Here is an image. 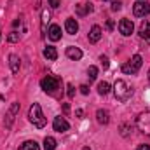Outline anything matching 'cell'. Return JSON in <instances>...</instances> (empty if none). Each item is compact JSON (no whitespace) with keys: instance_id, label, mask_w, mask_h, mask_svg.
Listing matches in <instances>:
<instances>
[{"instance_id":"cell-14","label":"cell","mask_w":150,"mask_h":150,"mask_svg":"<svg viewBox=\"0 0 150 150\" xmlns=\"http://www.w3.org/2000/svg\"><path fill=\"white\" fill-rule=\"evenodd\" d=\"M47 37L51 38L52 42H58V40L61 38V28H59L58 25H51V28H49V32H47Z\"/></svg>"},{"instance_id":"cell-5","label":"cell","mask_w":150,"mask_h":150,"mask_svg":"<svg viewBox=\"0 0 150 150\" xmlns=\"http://www.w3.org/2000/svg\"><path fill=\"white\" fill-rule=\"evenodd\" d=\"M136 127L143 134H150V112H142L136 117Z\"/></svg>"},{"instance_id":"cell-16","label":"cell","mask_w":150,"mask_h":150,"mask_svg":"<svg viewBox=\"0 0 150 150\" xmlns=\"http://www.w3.org/2000/svg\"><path fill=\"white\" fill-rule=\"evenodd\" d=\"M44 58L49 59V61H56V59H58V51H56L52 45H47V47L44 49Z\"/></svg>"},{"instance_id":"cell-37","label":"cell","mask_w":150,"mask_h":150,"mask_svg":"<svg viewBox=\"0 0 150 150\" xmlns=\"http://www.w3.org/2000/svg\"><path fill=\"white\" fill-rule=\"evenodd\" d=\"M0 37H2V33H0Z\"/></svg>"},{"instance_id":"cell-18","label":"cell","mask_w":150,"mask_h":150,"mask_svg":"<svg viewBox=\"0 0 150 150\" xmlns=\"http://www.w3.org/2000/svg\"><path fill=\"white\" fill-rule=\"evenodd\" d=\"M96 120H98L100 124H103V126L108 124V120H110V119H108V112L103 110V108H100V110L96 112Z\"/></svg>"},{"instance_id":"cell-32","label":"cell","mask_w":150,"mask_h":150,"mask_svg":"<svg viewBox=\"0 0 150 150\" xmlns=\"http://www.w3.org/2000/svg\"><path fill=\"white\" fill-rule=\"evenodd\" d=\"M80 93L82 94H89V87L87 86H80Z\"/></svg>"},{"instance_id":"cell-29","label":"cell","mask_w":150,"mask_h":150,"mask_svg":"<svg viewBox=\"0 0 150 150\" xmlns=\"http://www.w3.org/2000/svg\"><path fill=\"white\" fill-rule=\"evenodd\" d=\"M49 5H51L52 9H58V7L61 5V2H59V0H49Z\"/></svg>"},{"instance_id":"cell-3","label":"cell","mask_w":150,"mask_h":150,"mask_svg":"<svg viewBox=\"0 0 150 150\" xmlns=\"http://www.w3.org/2000/svg\"><path fill=\"white\" fill-rule=\"evenodd\" d=\"M142 65H143V59H142V56L140 54H134L127 63H124L122 65V72L127 75H134L138 74V70L142 68Z\"/></svg>"},{"instance_id":"cell-33","label":"cell","mask_w":150,"mask_h":150,"mask_svg":"<svg viewBox=\"0 0 150 150\" xmlns=\"http://www.w3.org/2000/svg\"><path fill=\"white\" fill-rule=\"evenodd\" d=\"M136 150H150V145H138Z\"/></svg>"},{"instance_id":"cell-36","label":"cell","mask_w":150,"mask_h":150,"mask_svg":"<svg viewBox=\"0 0 150 150\" xmlns=\"http://www.w3.org/2000/svg\"><path fill=\"white\" fill-rule=\"evenodd\" d=\"M149 82H150V70H149Z\"/></svg>"},{"instance_id":"cell-35","label":"cell","mask_w":150,"mask_h":150,"mask_svg":"<svg viewBox=\"0 0 150 150\" xmlns=\"http://www.w3.org/2000/svg\"><path fill=\"white\" fill-rule=\"evenodd\" d=\"M82 150H91V149H89V147H84V149H82Z\"/></svg>"},{"instance_id":"cell-10","label":"cell","mask_w":150,"mask_h":150,"mask_svg":"<svg viewBox=\"0 0 150 150\" xmlns=\"http://www.w3.org/2000/svg\"><path fill=\"white\" fill-rule=\"evenodd\" d=\"M140 37L143 38L147 44H150V21L149 19H145L142 23V26H140Z\"/></svg>"},{"instance_id":"cell-28","label":"cell","mask_w":150,"mask_h":150,"mask_svg":"<svg viewBox=\"0 0 150 150\" xmlns=\"http://www.w3.org/2000/svg\"><path fill=\"white\" fill-rule=\"evenodd\" d=\"M120 7H122V4H120L119 0H113V4H112V11H113V12L120 11Z\"/></svg>"},{"instance_id":"cell-13","label":"cell","mask_w":150,"mask_h":150,"mask_svg":"<svg viewBox=\"0 0 150 150\" xmlns=\"http://www.w3.org/2000/svg\"><path fill=\"white\" fill-rule=\"evenodd\" d=\"M67 56H68L70 59H74V61H79V59L82 58V51H80L79 47H75V45H68V47H67Z\"/></svg>"},{"instance_id":"cell-12","label":"cell","mask_w":150,"mask_h":150,"mask_svg":"<svg viewBox=\"0 0 150 150\" xmlns=\"http://www.w3.org/2000/svg\"><path fill=\"white\" fill-rule=\"evenodd\" d=\"M65 30H67V33L75 35V33L79 32V23L75 21L74 18H68V19L65 21Z\"/></svg>"},{"instance_id":"cell-8","label":"cell","mask_w":150,"mask_h":150,"mask_svg":"<svg viewBox=\"0 0 150 150\" xmlns=\"http://www.w3.org/2000/svg\"><path fill=\"white\" fill-rule=\"evenodd\" d=\"M52 127H54L56 133H67V131L70 129V124L67 122L65 117L58 115V117H54V120H52Z\"/></svg>"},{"instance_id":"cell-27","label":"cell","mask_w":150,"mask_h":150,"mask_svg":"<svg viewBox=\"0 0 150 150\" xmlns=\"http://www.w3.org/2000/svg\"><path fill=\"white\" fill-rule=\"evenodd\" d=\"M100 61H101L103 68H108V67H110V61H108V58H107L105 54H101V56H100Z\"/></svg>"},{"instance_id":"cell-19","label":"cell","mask_w":150,"mask_h":150,"mask_svg":"<svg viewBox=\"0 0 150 150\" xmlns=\"http://www.w3.org/2000/svg\"><path fill=\"white\" fill-rule=\"evenodd\" d=\"M56 140L52 136H45L44 138V150H56Z\"/></svg>"},{"instance_id":"cell-26","label":"cell","mask_w":150,"mask_h":150,"mask_svg":"<svg viewBox=\"0 0 150 150\" xmlns=\"http://www.w3.org/2000/svg\"><path fill=\"white\" fill-rule=\"evenodd\" d=\"M7 40H9V42H18V40H19V33H18V32H11L9 37H7Z\"/></svg>"},{"instance_id":"cell-30","label":"cell","mask_w":150,"mask_h":150,"mask_svg":"<svg viewBox=\"0 0 150 150\" xmlns=\"http://www.w3.org/2000/svg\"><path fill=\"white\" fill-rule=\"evenodd\" d=\"M63 112H65V115L70 113V105H68V103H63Z\"/></svg>"},{"instance_id":"cell-17","label":"cell","mask_w":150,"mask_h":150,"mask_svg":"<svg viewBox=\"0 0 150 150\" xmlns=\"http://www.w3.org/2000/svg\"><path fill=\"white\" fill-rule=\"evenodd\" d=\"M89 12H93V4H79L77 5V14L79 16H86Z\"/></svg>"},{"instance_id":"cell-22","label":"cell","mask_w":150,"mask_h":150,"mask_svg":"<svg viewBox=\"0 0 150 150\" xmlns=\"http://www.w3.org/2000/svg\"><path fill=\"white\" fill-rule=\"evenodd\" d=\"M98 93H100L101 96L108 94V93H110V84H108V82H105V80H103V82H100V84H98Z\"/></svg>"},{"instance_id":"cell-4","label":"cell","mask_w":150,"mask_h":150,"mask_svg":"<svg viewBox=\"0 0 150 150\" xmlns=\"http://www.w3.org/2000/svg\"><path fill=\"white\" fill-rule=\"evenodd\" d=\"M40 87H42L47 94H54L56 89L59 87V80H58L56 77H52V75H47V77H44V79L40 80Z\"/></svg>"},{"instance_id":"cell-2","label":"cell","mask_w":150,"mask_h":150,"mask_svg":"<svg viewBox=\"0 0 150 150\" xmlns=\"http://www.w3.org/2000/svg\"><path fill=\"white\" fill-rule=\"evenodd\" d=\"M28 119H30V122H32L35 127H38V129H42V127L47 124V120H45V117H44L42 108H40L38 103H33V105L30 107V110H28Z\"/></svg>"},{"instance_id":"cell-21","label":"cell","mask_w":150,"mask_h":150,"mask_svg":"<svg viewBox=\"0 0 150 150\" xmlns=\"http://www.w3.org/2000/svg\"><path fill=\"white\" fill-rule=\"evenodd\" d=\"M19 150H40V147H38V143L37 142H25L21 147H19Z\"/></svg>"},{"instance_id":"cell-9","label":"cell","mask_w":150,"mask_h":150,"mask_svg":"<svg viewBox=\"0 0 150 150\" xmlns=\"http://www.w3.org/2000/svg\"><path fill=\"white\" fill-rule=\"evenodd\" d=\"M133 30H134V25H133V21H131V19L124 18V19H120V21H119V32H120L124 37H129V35L133 33Z\"/></svg>"},{"instance_id":"cell-23","label":"cell","mask_w":150,"mask_h":150,"mask_svg":"<svg viewBox=\"0 0 150 150\" xmlns=\"http://www.w3.org/2000/svg\"><path fill=\"white\" fill-rule=\"evenodd\" d=\"M131 131H133V129H131V126H129V124H122V126H120V134H122L124 138L131 136Z\"/></svg>"},{"instance_id":"cell-6","label":"cell","mask_w":150,"mask_h":150,"mask_svg":"<svg viewBox=\"0 0 150 150\" xmlns=\"http://www.w3.org/2000/svg\"><path fill=\"white\" fill-rule=\"evenodd\" d=\"M18 112H19V103H18V101H14V103L9 107L7 113H5V119H4L5 127H11V126H12V122H14V119H16Z\"/></svg>"},{"instance_id":"cell-1","label":"cell","mask_w":150,"mask_h":150,"mask_svg":"<svg viewBox=\"0 0 150 150\" xmlns=\"http://www.w3.org/2000/svg\"><path fill=\"white\" fill-rule=\"evenodd\" d=\"M113 96H115L117 101H127L133 96V87H129L126 80L117 79L115 84H113Z\"/></svg>"},{"instance_id":"cell-7","label":"cell","mask_w":150,"mask_h":150,"mask_svg":"<svg viewBox=\"0 0 150 150\" xmlns=\"http://www.w3.org/2000/svg\"><path fill=\"white\" fill-rule=\"evenodd\" d=\"M133 14H134L136 18H145V16H149L150 14V4H147V2H136V4L133 5Z\"/></svg>"},{"instance_id":"cell-15","label":"cell","mask_w":150,"mask_h":150,"mask_svg":"<svg viewBox=\"0 0 150 150\" xmlns=\"http://www.w3.org/2000/svg\"><path fill=\"white\" fill-rule=\"evenodd\" d=\"M101 28L98 26V25H94L93 28H91V32H89V42H93V44H96L100 38H101Z\"/></svg>"},{"instance_id":"cell-34","label":"cell","mask_w":150,"mask_h":150,"mask_svg":"<svg viewBox=\"0 0 150 150\" xmlns=\"http://www.w3.org/2000/svg\"><path fill=\"white\" fill-rule=\"evenodd\" d=\"M75 115H77L79 119H82V117H84V110H77V112H75Z\"/></svg>"},{"instance_id":"cell-25","label":"cell","mask_w":150,"mask_h":150,"mask_svg":"<svg viewBox=\"0 0 150 150\" xmlns=\"http://www.w3.org/2000/svg\"><path fill=\"white\" fill-rule=\"evenodd\" d=\"M67 96H68L70 100L75 96V87L72 86V84H68V86H67Z\"/></svg>"},{"instance_id":"cell-20","label":"cell","mask_w":150,"mask_h":150,"mask_svg":"<svg viewBox=\"0 0 150 150\" xmlns=\"http://www.w3.org/2000/svg\"><path fill=\"white\" fill-rule=\"evenodd\" d=\"M49 19H51V11L44 9L42 11V35H45V25L49 23Z\"/></svg>"},{"instance_id":"cell-24","label":"cell","mask_w":150,"mask_h":150,"mask_svg":"<svg viewBox=\"0 0 150 150\" xmlns=\"http://www.w3.org/2000/svg\"><path fill=\"white\" fill-rule=\"evenodd\" d=\"M87 77H89V80H96V77H98V68H96V67H89Z\"/></svg>"},{"instance_id":"cell-31","label":"cell","mask_w":150,"mask_h":150,"mask_svg":"<svg viewBox=\"0 0 150 150\" xmlns=\"http://www.w3.org/2000/svg\"><path fill=\"white\" fill-rule=\"evenodd\" d=\"M107 30H108V32H112V30H113V21H112V19H108V21H107Z\"/></svg>"},{"instance_id":"cell-11","label":"cell","mask_w":150,"mask_h":150,"mask_svg":"<svg viewBox=\"0 0 150 150\" xmlns=\"http://www.w3.org/2000/svg\"><path fill=\"white\" fill-rule=\"evenodd\" d=\"M9 67H11V72H12V74H18L19 68H21V59H19V56L11 54V56H9Z\"/></svg>"}]
</instances>
